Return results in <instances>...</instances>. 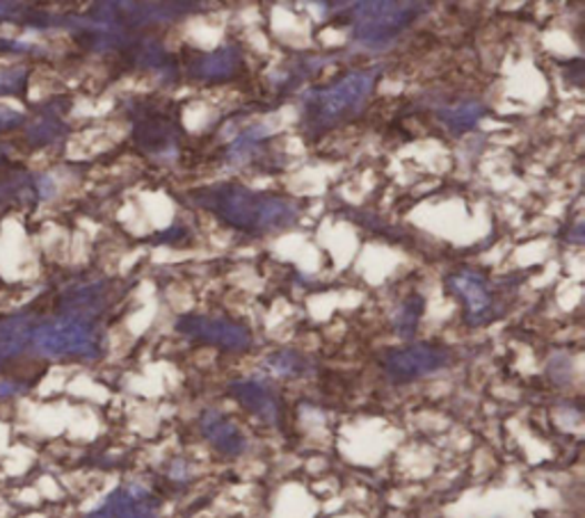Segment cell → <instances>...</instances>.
Returning <instances> with one entry per match:
<instances>
[{
    "label": "cell",
    "instance_id": "cell-1",
    "mask_svg": "<svg viewBox=\"0 0 585 518\" xmlns=\"http://www.w3.org/2000/svg\"><path fill=\"white\" fill-rule=\"evenodd\" d=\"M188 202L209 211L222 224L243 233H278L291 228L300 215V202L278 192H256L241 183H215L188 194Z\"/></svg>",
    "mask_w": 585,
    "mask_h": 518
},
{
    "label": "cell",
    "instance_id": "cell-2",
    "mask_svg": "<svg viewBox=\"0 0 585 518\" xmlns=\"http://www.w3.org/2000/svg\"><path fill=\"white\" fill-rule=\"evenodd\" d=\"M377 71H350L327 88L309 90L302 99V124L309 135L327 133L355 119L375 92Z\"/></svg>",
    "mask_w": 585,
    "mask_h": 518
},
{
    "label": "cell",
    "instance_id": "cell-3",
    "mask_svg": "<svg viewBox=\"0 0 585 518\" xmlns=\"http://www.w3.org/2000/svg\"><path fill=\"white\" fill-rule=\"evenodd\" d=\"M30 347L44 358H85L94 362L103 354V332L99 323L53 315L32 327Z\"/></svg>",
    "mask_w": 585,
    "mask_h": 518
},
{
    "label": "cell",
    "instance_id": "cell-4",
    "mask_svg": "<svg viewBox=\"0 0 585 518\" xmlns=\"http://www.w3.org/2000/svg\"><path fill=\"white\" fill-rule=\"evenodd\" d=\"M427 6L421 3H355L350 6L353 37L364 47H386L394 37L410 28Z\"/></svg>",
    "mask_w": 585,
    "mask_h": 518
},
{
    "label": "cell",
    "instance_id": "cell-5",
    "mask_svg": "<svg viewBox=\"0 0 585 518\" xmlns=\"http://www.w3.org/2000/svg\"><path fill=\"white\" fill-rule=\"evenodd\" d=\"M135 144L155 161H172L183 140L179 116L168 105L144 101L133 119Z\"/></svg>",
    "mask_w": 585,
    "mask_h": 518
},
{
    "label": "cell",
    "instance_id": "cell-6",
    "mask_svg": "<svg viewBox=\"0 0 585 518\" xmlns=\"http://www.w3.org/2000/svg\"><path fill=\"white\" fill-rule=\"evenodd\" d=\"M453 362V352L437 343H412L405 347L386 349L382 356V370L389 382L412 384L446 370Z\"/></svg>",
    "mask_w": 585,
    "mask_h": 518
},
{
    "label": "cell",
    "instance_id": "cell-7",
    "mask_svg": "<svg viewBox=\"0 0 585 518\" xmlns=\"http://www.w3.org/2000/svg\"><path fill=\"white\" fill-rule=\"evenodd\" d=\"M176 332L192 341L211 345L224 352H245L252 347V332L229 317H213V315H181L176 321Z\"/></svg>",
    "mask_w": 585,
    "mask_h": 518
},
{
    "label": "cell",
    "instance_id": "cell-8",
    "mask_svg": "<svg viewBox=\"0 0 585 518\" xmlns=\"http://www.w3.org/2000/svg\"><path fill=\"white\" fill-rule=\"evenodd\" d=\"M229 395L236 400L250 416L263 425L280 427L284 418V405L278 390L263 377H245L229 384Z\"/></svg>",
    "mask_w": 585,
    "mask_h": 518
},
{
    "label": "cell",
    "instance_id": "cell-9",
    "mask_svg": "<svg viewBox=\"0 0 585 518\" xmlns=\"http://www.w3.org/2000/svg\"><path fill=\"white\" fill-rule=\"evenodd\" d=\"M161 498L142 485H122L83 518H159Z\"/></svg>",
    "mask_w": 585,
    "mask_h": 518
},
{
    "label": "cell",
    "instance_id": "cell-10",
    "mask_svg": "<svg viewBox=\"0 0 585 518\" xmlns=\"http://www.w3.org/2000/svg\"><path fill=\"white\" fill-rule=\"evenodd\" d=\"M114 286L108 282L97 284H83V286H71L64 291L58 299L56 315L64 317H78V321L97 323L99 317L112 306L114 302Z\"/></svg>",
    "mask_w": 585,
    "mask_h": 518
},
{
    "label": "cell",
    "instance_id": "cell-11",
    "mask_svg": "<svg viewBox=\"0 0 585 518\" xmlns=\"http://www.w3.org/2000/svg\"><path fill=\"white\" fill-rule=\"evenodd\" d=\"M448 291L464 304L466 321L472 325L487 323L494 313V295L490 282L474 270L457 272L448 278Z\"/></svg>",
    "mask_w": 585,
    "mask_h": 518
},
{
    "label": "cell",
    "instance_id": "cell-12",
    "mask_svg": "<svg viewBox=\"0 0 585 518\" xmlns=\"http://www.w3.org/2000/svg\"><path fill=\"white\" fill-rule=\"evenodd\" d=\"M56 183L51 176H32L26 170L6 167L0 170V215L14 204H28L34 199H51Z\"/></svg>",
    "mask_w": 585,
    "mask_h": 518
},
{
    "label": "cell",
    "instance_id": "cell-13",
    "mask_svg": "<svg viewBox=\"0 0 585 518\" xmlns=\"http://www.w3.org/2000/svg\"><path fill=\"white\" fill-rule=\"evenodd\" d=\"M200 431L204 436V441L222 457L236 459V457H243L250 448L243 429L220 409L202 412Z\"/></svg>",
    "mask_w": 585,
    "mask_h": 518
},
{
    "label": "cell",
    "instance_id": "cell-14",
    "mask_svg": "<svg viewBox=\"0 0 585 518\" xmlns=\"http://www.w3.org/2000/svg\"><path fill=\"white\" fill-rule=\"evenodd\" d=\"M243 67V53L239 47H222L211 53H194L188 62V75L202 83H222L236 75Z\"/></svg>",
    "mask_w": 585,
    "mask_h": 518
},
{
    "label": "cell",
    "instance_id": "cell-15",
    "mask_svg": "<svg viewBox=\"0 0 585 518\" xmlns=\"http://www.w3.org/2000/svg\"><path fill=\"white\" fill-rule=\"evenodd\" d=\"M32 327H34L32 315L28 313L10 315L0 321V364L19 356L30 345Z\"/></svg>",
    "mask_w": 585,
    "mask_h": 518
},
{
    "label": "cell",
    "instance_id": "cell-16",
    "mask_svg": "<svg viewBox=\"0 0 585 518\" xmlns=\"http://www.w3.org/2000/svg\"><path fill=\"white\" fill-rule=\"evenodd\" d=\"M268 370L278 377H286V379H297V377H306L311 373V358H306L304 354L295 352V349H282L268 356L265 362Z\"/></svg>",
    "mask_w": 585,
    "mask_h": 518
},
{
    "label": "cell",
    "instance_id": "cell-17",
    "mask_svg": "<svg viewBox=\"0 0 585 518\" xmlns=\"http://www.w3.org/2000/svg\"><path fill=\"white\" fill-rule=\"evenodd\" d=\"M423 311H425V299L418 293H414L401 302V306L394 313V332L399 338L412 341L416 336Z\"/></svg>",
    "mask_w": 585,
    "mask_h": 518
},
{
    "label": "cell",
    "instance_id": "cell-18",
    "mask_svg": "<svg viewBox=\"0 0 585 518\" xmlns=\"http://www.w3.org/2000/svg\"><path fill=\"white\" fill-rule=\"evenodd\" d=\"M483 114H485V108L481 103H462V105L440 110L442 124L448 126L453 133H464V131L474 129Z\"/></svg>",
    "mask_w": 585,
    "mask_h": 518
},
{
    "label": "cell",
    "instance_id": "cell-19",
    "mask_svg": "<svg viewBox=\"0 0 585 518\" xmlns=\"http://www.w3.org/2000/svg\"><path fill=\"white\" fill-rule=\"evenodd\" d=\"M265 140H268V131L263 126L248 129L243 135H239L236 140L231 142L229 161L236 163V165H245L248 161H252L254 153H259L263 149Z\"/></svg>",
    "mask_w": 585,
    "mask_h": 518
},
{
    "label": "cell",
    "instance_id": "cell-20",
    "mask_svg": "<svg viewBox=\"0 0 585 518\" xmlns=\"http://www.w3.org/2000/svg\"><path fill=\"white\" fill-rule=\"evenodd\" d=\"M28 133L34 144H49V142H56L64 133V126L58 116H42V119H37Z\"/></svg>",
    "mask_w": 585,
    "mask_h": 518
},
{
    "label": "cell",
    "instance_id": "cell-21",
    "mask_svg": "<svg viewBox=\"0 0 585 518\" xmlns=\"http://www.w3.org/2000/svg\"><path fill=\"white\" fill-rule=\"evenodd\" d=\"M28 81V69L26 67H8L0 69V97H14L26 88Z\"/></svg>",
    "mask_w": 585,
    "mask_h": 518
},
{
    "label": "cell",
    "instance_id": "cell-22",
    "mask_svg": "<svg viewBox=\"0 0 585 518\" xmlns=\"http://www.w3.org/2000/svg\"><path fill=\"white\" fill-rule=\"evenodd\" d=\"M26 122V116L17 110H10V108H3L0 105V133H10V131H17L21 124Z\"/></svg>",
    "mask_w": 585,
    "mask_h": 518
},
{
    "label": "cell",
    "instance_id": "cell-23",
    "mask_svg": "<svg viewBox=\"0 0 585 518\" xmlns=\"http://www.w3.org/2000/svg\"><path fill=\"white\" fill-rule=\"evenodd\" d=\"M6 158H8V151L6 146H0V165H6Z\"/></svg>",
    "mask_w": 585,
    "mask_h": 518
}]
</instances>
